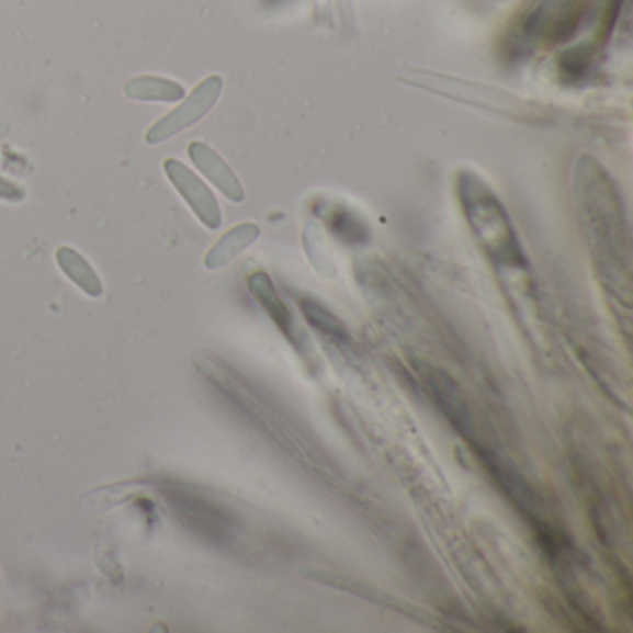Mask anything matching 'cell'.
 Listing matches in <instances>:
<instances>
[{
    "label": "cell",
    "instance_id": "1",
    "mask_svg": "<svg viewBox=\"0 0 633 633\" xmlns=\"http://www.w3.org/2000/svg\"><path fill=\"white\" fill-rule=\"evenodd\" d=\"M457 193L466 222L496 270L528 272V260L520 249L513 225L495 192L479 177L463 171L457 177Z\"/></svg>",
    "mask_w": 633,
    "mask_h": 633
},
{
    "label": "cell",
    "instance_id": "2",
    "mask_svg": "<svg viewBox=\"0 0 633 633\" xmlns=\"http://www.w3.org/2000/svg\"><path fill=\"white\" fill-rule=\"evenodd\" d=\"M415 369H417L418 377L422 381L423 391L428 393L434 407L441 410L442 417L447 418L450 426L466 442L476 439L472 412L465 398H463V394L459 391L457 383L444 370L434 369L428 362H415Z\"/></svg>",
    "mask_w": 633,
    "mask_h": 633
},
{
    "label": "cell",
    "instance_id": "3",
    "mask_svg": "<svg viewBox=\"0 0 633 633\" xmlns=\"http://www.w3.org/2000/svg\"><path fill=\"white\" fill-rule=\"evenodd\" d=\"M222 86L224 82L219 77H208V79L203 80L179 109L163 115L162 120H158L145 133V142L151 145L162 144L166 139L182 133L184 128L192 127L193 123L205 117L211 112L212 106L216 104L217 97L222 93Z\"/></svg>",
    "mask_w": 633,
    "mask_h": 633
},
{
    "label": "cell",
    "instance_id": "4",
    "mask_svg": "<svg viewBox=\"0 0 633 633\" xmlns=\"http://www.w3.org/2000/svg\"><path fill=\"white\" fill-rule=\"evenodd\" d=\"M163 171L171 184L177 188V192L181 193L188 205L192 206V211L197 214L201 222L211 229H217L222 224V214H219V205L211 188L206 186L192 169L186 168L176 158H168L163 162Z\"/></svg>",
    "mask_w": 633,
    "mask_h": 633
},
{
    "label": "cell",
    "instance_id": "5",
    "mask_svg": "<svg viewBox=\"0 0 633 633\" xmlns=\"http://www.w3.org/2000/svg\"><path fill=\"white\" fill-rule=\"evenodd\" d=\"M188 155L192 158V162L200 168L201 173L206 179H211L229 200H244L240 181L236 179L233 169L227 166L224 158L219 157L214 149H211L208 145L201 144V142H192L188 145Z\"/></svg>",
    "mask_w": 633,
    "mask_h": 633
},
{
    "label": "cell",
    "instance_id": "6",
    "mask_svg": "<svg viewBox=\"0 0 633 633\" xmlns=\"http://www.w3.org/2000/svg\"><path fill=\"white\" fill-rule=\"evenodd\" d=\"M248 286L253 294L255 299L259 302L260 307L264 308L265 314L272 318L273 324L279 327V331L289 338L292 344L297 346L296 326L294 318L290 314L289 307L284 305L283 299L279 297L278 290L273 286L272 279L268 278L264 272H257L248 279Z\"/></svg>",
    "mask_w": 633,
    "mask_h": 633
},
{
    "label": "cell",
    "instance_id": "7",
    "mask_svg": "<svg viewBox=\"0 0 633 633\" xmlns=\"http://www.w3.org/2000/svg\"><path fill=\"white\" fill-rule=\"evenodd\" d=\"M125 95L136 101H158V103H177L184 97V88L173 80L162 77H136L123 86Z\"/></svg>",
    "mask_w": 633,
    "mask_h": 633
},
{
    "label": "cell",
    "instance_id": "8",
    "mask_svg": "<svg viewBox=\"0 0 633 633\" xmlns=\"http://www.w3.org/2000/svg\"><path fill=\"white\" fill-rule=\"evenodd\" d=\"M302 310L305 320H307L316 331L324 335L327 340H331L332 344L351 346V342H353L344 321L340 320L338 316H335L329 308L324 307L320 302L307 297V299H303L302 302Z\"/></svg>",
    "mask_w": 633,
    "mask_h": 633
},
{
    "label": "cell",
    "instance_id": "9",
    "mask_svg": "<svg viewBox=\"0 0 633 633\" xmlns=\"http://www.w3.org/2000/svg\"><path fill=\"white\" fill-rule=\"evenodd\" d=\"M259 233L260 230L257 225H238L236 229L229 230L222 240L217 241L216 246L212 248L211 253L206 255L205 264L212 268V270L222 268V265L235 259L236 255L249 248V246L259 238Z\"/></svg>",
    "mask_w": 633,
    "mask_h": 633
},
{
    "label": "cell",
    "instance_id": "10",
    "mask_svg": "<svg viewBox=\"0 0 633 633\" xmlns=\"http://www.w3.org/2000/svg\"><path fill=\"white\" fill-rule=\"evenodd\" d=\"M58 262L64 268V272L91 296H99L103 292V286L99 283V279L91 270L90 264L79 253H75L72 249H58Z\"/></svg>",
    "mask_w": 633,
    "mask_h": 633
},
{
    "label": "cell",
    "instance_id": "11",
    "mask_svg": "<svg viewBox=\"0 0 633 633\" xmlns=\"http://www.w3.org/2000/svg\"><path fill=\"white\" fill-rule=\"evenodd\" d=\"M0 200L12 201V203L23 201L24 190L19 186V184H15V182L8 181L4 177H0Z\"/></svg>",
    "mask_w": 633,
    "mask_h": 633
},
{
    "label": "cell",
    "instance_id": "12",
    "mask_svg": "<svg viewBox=\"0 0 633 633\" xmlns=\"http://www.w3.org/2000/svg\"><path fill=\"white\" fill-rule=\"evenodd\" d=\"M10 131H12V128H10V125H8V123H4V121H0V139L7 138L8 134H10Z\"/></svg>",
    "mask_w": 633,
    "mask_h": 633
}]
</instances>
